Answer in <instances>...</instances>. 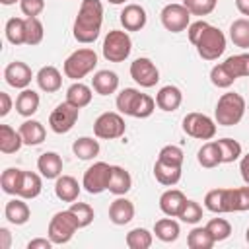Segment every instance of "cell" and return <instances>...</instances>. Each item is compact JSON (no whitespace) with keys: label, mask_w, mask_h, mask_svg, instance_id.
Returning a JSON list of instances; mask_svg holds the SVG:
<instances>
[{"label":"cell","mask_w":249,"mask_h":249,"mask_svg":"<svg viewBox=\"0 0 249 249\" xmlns=\"http://www.w3.org/2000/svg\"><path fill=\"white\" fill-rule=\"evenodd\" d=\"M216 142H218V148H220L222 163H231V161L241 158V144L237 140H233V138H220Z\"/></svg>","instance_id":"obj_42"},{"label":"cell","mask_w":249,"mask_h":249,"mask_svg":"<svg viewBox=\"0 0 249 249\" xmlns=\"http://www.w3.org/2000/svg\"><path fill=\"white\" fill-rule=\"evenodd\" d=\"M72 214H74V218H76V222H78V226H80V230L82 228H88L91 222H93V218H95V212H93V208L88 204V202H70V208H68Z\"/></svg>","instance_id":"obj_45"},{"label":"cell","mask_w":249,"mask_h":249,"mask_svg":"<svg viewBox=\"0 0 249 249\" xmlns=\"http://www.w3.org/2000/svg\"><path fill=\"white\" fill-rule=\"evenodd\" d=\"M107 2H111V4H124L126 0H107Z\"/></svg>","instance_id":"obj_58"},{"label":"cell","mask_w":249,"mask_h":249,"mask_svg":"<svg viewBox=\"0 0 249 249\" xmlns=\"http://www.w3.org/2000/svg\"><path fill=\"white\" fill-rule=\"evenodd\" d=\"M134 218V204L123 196H117L111 204H109V220L115 226H124Z\"/></svg>","instance_id":"obj_15"},{"label":"cell","mask_w":249,"mask_h":249,"mask_svg":"<svg viewBox=\"0 0 249 249\" xmlns=\"http://www.w3.org/2000/svg\"><path fill=\"white\" fill-rule=\"evenodd\" d=\"M130 189H132V177H130V173L124 167H121V165H113L111 167V177H109L107 191L111 195H115V196H123Z\"/></svg>","instance_id":"obj_18"},{"label":"cell","mask_w":249,"mask_h":249,"mask_svg":"<svg viewBox=\"0 0 249 249\" xmlns=\"http://www.w3.org/2000/svg\"><path fill=\"white\" fill-rule=\"evenodd\" d=\"M214 243L216 241L210 235V231L206 230V226L204 228H193L187 235V245L191 249H212Z\"/></svg>","instance_id":"obj_38"},{"label":"cell","mask_w":249,"mask_h":249,"mask_svg":"<svg viewBox=\"0 0 249 249\" xmlns=\"http://www.w3.org/2000/svg\"><path fill=\"white\" fill-rule=\"evenodd\" d=\"M12 109V97L6 91H0V117H6Z\"/></svg>","instance_id":"obj_53"},{"label":"cell","mask_w":249,"mask_h":249,"mask_svg":"<svg viewBox=\"0 0 249 249\" xmlns=\"http://www.w3.org/2000/svg\"><path fill=\"white\" fill-rule=\"evenodd\" d=\"M183 132L196 140H212L216 134V121L204 113H187L183 119Z\"/></svg>","instance_id":"obj_8"},{"label":"cell","mask_w":249,"mask_h":249,"mask_svg":"<svg viewBox=\"0 0 249 249\" xmlns=\"http://www.w3.org/2000/svg\"><path fill=\"white\" fill-rule=\"evenodd\" d=\"M154 233H156V237H158L160 241L171 243V241H175V239L179 237L181 228H179V224L169 216V218H161V220H158V222L154 224Z\"/></svg>","instance_id":"obj_32"},{"label":"cell","mask_w":249,"mask_h":249,"mask_svg":"<svg viewBox=\"0 0 249 249\" xmlns=\"http://www.w3.org/2000/svg\"><path fill=\"white\" fill-rule=\"evenodd\" d=\"M196 160L202 167L206 169H212V167H218L222 163V156H220V148H218V142L216 140H210V142H204L196 154Z\"/></svg>","instance_id":"obj_31"},{"label":"cell","mask_w":249,"mask_h":249,"mask_svg":"<svg viewBox=\"0 0 249 249\" xmlns=\"http://www.w3.org/2000/svg\"><path fill=\"white\" fill-rule=\"evenodd\" d=\"M206 230L210 231V235L214 237V241H224L231 235V224L224 218H212L206 224Z\"/></svg>","instance_id":"obj_46"},{"label":"cell","mask_w":249,"mask_h":249,"mask_svg":"<svg viewBox=\"0 0 249 249\" xmlns=\"http://www.w3.org/2000/svg\"><path fill=\"white\" fill-rule=\"evenodd\" d=\"M119 19H121V25L124 27V31H140V29H144L148 16L140 4H126L121 10Z\"/></svg>","instance_id":"obj_14"},{"label":"cell","mask_w":249,"mask_h":249,"mask_svg":"<svg viewBox=\"0 0 249 249\" xmlns=\"http://www.w3.org/2000/svg\"><path fill=\"white\" fill-rule=\"evenodd\" d=\"M4 80L8 86H12L16 89H25L33 80V72L25 62L14 60L4 68Z\"/></svg>","instance_id":"obj_13"},{"label":"cell","mask_w":249,"mask_h":249,"mask_svg":"<svg viewBox=\"0 0 249 249\" xmlns=\"http://www.w3.org/2000/svg\"><path fill=\"white\" fill-rule=\"evenodd\" d=\"M142 97V91L136 89V88H124L121 89V93L117 95V109L121 115H128V117H134V111L138 107V101Z\"/></svg>","instance_id":"obj_27"},{"label":"cell","mask_w":249,"mask_h":249,"mask_svg":"<svg viewBox=\"0 0 249 249\" xmlns=\"http://www.w3.org/2000/svg\"><path fill=\"white\" fill-rule=\"evenodd\" d=\"M35 80H37V86L47 93H54L62 88V74L54 66H43L37 72Z\"/></svg>","instance_id":"obj_23"},{"label":"cell","mask_w":249,"mask_h":249,"mask_svg":"<svg viewBox=\"0 0 249 249\" xmlns=\"http://www.w3.org/2000/svg\"><path fill=\"white\" fill-rule=\"evenodd\" d=\"M130 78L140 88H154L160 82V70L148 56H140L130 64Z\"/></svg>","instance_id":"obj_12"},{"label":"cell","mask_w":249,"mask_h":249,"mask_svg":"<svg viewBox=\"0 0 249 249\" xmlns=\"http://www.w3.org/2000/svg\"><path fill=\"white\" fill-rule=\"evenodd\" d=\"M45 37V27L39 18H25V45L35 47L43 41Z\"/></svg>","instance_id":"obj_44"},{"label":"cell","mask_w":249,"mask_h":249,"mask_svg":"<svg viewBox=\"0 0 249 249\" xmlns=\"http://www.w3.org/2000/svg\"><path fill=\"white\" fill-rule=\"evenodd\" d=\"M230 39L239 49H249V18L233 19L230 25Z\"/></svg>","instance_id":"obj_35"},{"label":"cell","mask_w":249,"mask_h":249,"mask_svg":"<svg viewBox=\"0 0 249 249\" xmlns=\"http://www.w3.org/2000/svg\"><path fill=\"white\" fill-rule=\"evenodd\" d=\"M158 160H161V161H165V163H171V165H183V160H185V154H183V150L179 148V146H173V144H167V146H163L161 150H160V154H158Z\"/></svg>","instance_id":"obj_49"},{"label":"cell","mask_w":249,"mask_h":249,"mask_svg":"<svg viewBox=\"0 0 249 249\" xmlns=\"http://www.w3.org/2000/svg\"><path fill=\"white\" fill-rule=\"evenodd\" d=\"M99 150H101L99 148V142L95 138H91V136H80L72 144V152L80 160H93L99 154Z\"/></svg>","instance_id":"obj_33"},{"label":"cell","mask_w":249,"mask_h":249,"mask_svg":"<svg viewBox=\"0 0 249 249\" xmlns=\"http://www.w3.org/2000/svg\"><path fill=\"white\" fill-rule=\"evenodd\" d=\"M161 25L171 33H181L191 23V12L183 4H167L160 12Z\"/></svg>","instance_id":"obj_11"},{"label":"cell","mask_w":249,"mask_h":249,"mask_svg":"<svg viewBox=\"0 0 249 249\" xmlns=\"http://www.w3.org/2000/svg\"><path fill=\"white\" fill-rule=\"evenodd\" d=\"M19 8H21L23 16L37 18L45 10V0H19Z\"/></svg>","instance_id":"obj_50"},{"label":"cell","mask_w":249,"mask_h":249,"mask_svg":"<svg viewBox=\"0 0 249 249\" xmlns=\"http://www.w3.org/2000/svg\"><path fill=\"white\" fill-rule=\"evenodd\" d=\"M43 175L39 173H33V171H23V179H21V187H19V193L18 196L25 198V200H31V198H37L43 191V181H41Z\"/></svg>","instance_id":"obj_29"},{"label":"cell","mask_w":249,"mask_h":249,"mask_svg":"<svg viewBox=\"0 0 249 249\" xmlns=\"http://www.w3.org/2000/svg\"><path fill=\"white\" fill-rule=\"evenodd\" d=\"M4 216H6V220H8L10 224H14V226H23V224H27V220L31 218V210H29L25 198L16 196V198H12V200L6 202Z\"/></svg>","instance_id":"obj_16"},{"label":"cell","mask_w":249,"mask_h":249,"mask_svg":"<svg viewBox=\"0 0 249 249\" xmlns=\"http://www.w3.org/2000/svg\"><path fill=\"white\" fill-rule=\"evenodd\" d=\"M19 134L23 138V144H27V146H39V144H43V140L47 136V130H45V126L39 121L27 119V121H23L19 124Z\"/></svg>","instance_id":"obj_25"},{"label":"cell","mask_w":249,"mask_h":249,"mask_svg":"<svg viewBox=\"0 0 249 249\" xmlns=\"http://www.w3.org/2000/svg\"><path fill=\"white\" fill-rule=\"evenodd\" d=\"M37 169L45 179H56L62 175V158L56 152H45L37 160Z\"/></svg>","instance_id":"obj_22"},{"label":"cell","mask_w":249,"mask_h":249,"mask_svg":"<svg viewBox=\"0 0 249 249\" xmlns=\"http://www.w3.org/2000/svg\"><path fill=\"white\" fill-rule=\"evenodd\" d=\"M80 183L72 175H60L54 179V195L62 202H74L80 195Z\"/></svg>","instance_id":"obj_20"},{"label":"cell","mask_w":249,"mask_h":249,"mask_svg":"<svg viewBox=\"0 0 249 249\" xmlns=\"http://www.w3.org/2000/svg\"><path fill=\"white\" fill-rule=\"evenodd\" d=\"M239 171H241V179L245 181V185H249V154H245L239 161Z\"/></svg>","instance_id":"obj_54"},{"label":"cell","mask_w":249,"mask_h":249,"mask_svg":"<svg viewBox=\"0 0 249 249\" xmlns=\"http://www.w3.org/2000/svg\"><path fill=\"white\" fill-rule=\"evenodd\" d=\"M91 88L99 95H111L119 88V76L113 70H97L91 78Z\"/></svg>","instance_id":"obj_21"},{"label":"cell","mask_w":249,"mask_h":249,"mask_svg":"<svg viewBox=\"0 0 249 249\" xmlns=\"http://www.w3.org/2000/svg\"><path fill=\"white\" fill-rule=\"evenodd\" d=\"M23 146V138L19 130L12 128L10 124H0V152L2 154H16Z\"/></svg>","instance_id":"obj_28"},{"label":"cell","mask_w":249,"mask_h":249,"mask_svg":"<svg viewBox=\"0 0 249 249\" xmlns=\"http://www.w3.org/2000/svg\"><path fill=\"white\" fill-rule=\"evenodd\" d=\"M235 80H237V78L230 72V68H228L224 62H220V64L212 66V70H210V82H212L216 88L228 89L230 86H233V82H235Z\"/></svg>","instance_id":"obj_41"},{"label":"cell","mask_w":249,"mask_h":249,"mask_svg":"<svg viewBox=\"0 0 249 249\" xmlns=\"http://www.w3.org/2000/svg\"><path fill=\"white\" fill-rule=\"evenodd\" d=\"M228 208L230 212H245L249 210V185L228 189Z\"/></svg>","instance_id":"obj_37"},{"label":"cell","mask_w":249,"mask_h":249,"mask_svg":"<svg viewBox=\"0 0 249 249\" xmlns=\"http://www.w3.org/2000/svg\"><path fill=\"white\" fill-rule=\"evenodd\" d=\"M235 8L241 16L249 18V0H235Z\"/></svg>","instance_id":"obj_56"},{"label":"cell","mask_w":249,"mask_h":249,"mask_svg":"<svg viewBox=\"0 0 249 249\" xmlns=\"http://www.w3.org/2000/svg\"><path fill=\"white\" fill-rule=\"evenodd\" d=\"M185 202H187V196L183 195V191H179V189H167V191L161 193V196H160V210H161L165 216L177 218Z\"/></svg>","instance_id":"obj_19"},{"label":"cell","mask_w":249,"mask_h":249,"mask_svg":"<svg viewBox=\"0 0 249 249\" xmlns=\"http://www.w3.org/2000/svg\"><path fill=\"white\" fill-rule=\"evenodd\" d=\"M245 115V99L235 93V91H228L222 93L216 109H214V121L220 126H233L237 124Z\"/></svg>","instance_id":"obj_2"},{"label":"cell","mask_w":249,"mask_h":249,"mask_svg":"<svg viewBox=\"0 0 249 249\" xmlns=\"http://www.w3.org/2000/svg\"><path fill=\"white\" fill-rule=\"evenodd\" d=\"M181 103H183V93H181V89L177 86H171V84L163 86L156 93V105L161 111H167V113L177 111L181 107Z\"/></svg>","instance_id":"obj_17"},{"label":"cell","mask_w":249,"mask_h":249,"mask_svg":"<svg viewBox=\"0 0 249 249\" xmlns=\"http://www.w3.org/2000/svg\"><path fill=\"white\" fill-rule=\"evenodd\" d=\"M54 243L51 241V237H35L27 243V249H51Z\"/></svg>","instance_id":"obj_52"},{"label":"cell","mask_w":249,"mask_h":249,"mask_svg":"<svg viewBox=\"0 0 249 249\" xmlns=\"http://www.w3.org/2000/svg\"><path fill=\"white\" fill-rule=\"evenodd\" d=\"M103 25V4L101 0H82L78 16L74 19L72 35L78 43L89 45L99 37Z\"/></svg>","instance_id":"obj_1"},{"label":"cell","mask_w":249,"mask_h":249,"mask_svg":"<svg viewBox=\"0 0 249 249\" xmlns=\"http://www.w3.org/2000/svg\"><path fill=\"white\" fill-rule=\"evenodd\" d=\"M196 47V53L200 58L204 60H218L224 51H226V35L220 27H214V25H206L200 35L196 37V41L193 43Z\"/></svg>","instance_id":"obj_3"},{"label":"cell","mask_w":249,"mask_h":249,"mask_svg":"<svg viewBox=\"0 0 249 249\" xmlns=\"http://www.w3.org/2000/svg\"><path fill=\"white\" fill-rule=\"evenodd\" d=\"M124 132H126L124 119L121 113H115V111L101 113L93 123V134L95 138H101V140H115L124 136Z\"/></svg>","instance_id":"obj_7"},{"label":"cell","mask_w":249,"mask_h":249,"mask_svg":"<svg viewBox=\"0 0 249 249\" xmlns=\"http://www.w3.org/2000/svg\"><path fill=\"white\" fill-rule=\"evenodd\" d=\"M218 0H183V6L191 12V16H208L214 12Z\"/></svg>","instance_id":"obj_47"},{"label":"cell","mask_w":249,"mask_h":249,"mask_svg":"<svg viewBox=\"0 0 249 249\" xmlns=\"http://www.w3.org/2000/svg\"><path fill=\"white\" fill-rule=\"evenodd\" d=\"M111 167H113V165H109V163H105V161H95L93 165H89V167L84 171L82 187H84L89 195H99V193L107 191L109 177H111Z\"/></svg>","instance_id":"obj_10"},{"label":"cell","mask_w":249,"mask_h":249,"mask_svg":"<svg viewBox=\"0 0 249 249\" xmlns=\"http://www.w3.org/2000/svg\"><path fill=\"white\" fill-rule=\"evenodd\" d=\"M21 179H23V169L8 167L0 175V187H2V191L6 195H16L18 196L19 187H21Z\"/></svg>","instance_id":"obj_36"},{"label":"cell","mask_w":249,"mask_h":249,"mask_svg":"<svg viewBox=\"0 0 249 249\" xmlns=\"http://www.w3.org/2000/svg\"><path fill=\"white\" fill-rule=\"evenodd\" d=\"M39 103H41L39 93H37L35 89L25 88V89H21V91L18 93V97H16V111H18L21 117H31V115L37 113Z\"/></svg>","instance_id":"obj_24"},{"label":"cell","mask_w":249,"mask_h":249,"mask_svg":"<svg viewBox=\"0 0 249 249\" xmlns=\"http://www.w3.org/2000/svg\"><path fill=\"white\" fill-rule=\"evenodd\" d=\"M204 206L206 210L214 214H224L230 212L228 208V189H212L204 195Z\"/></svg>","instance_id":"obj_34"},{"label":"cell","mask_w":249,"mask_h":249,"mask_svg":"<svg viewBox=\"0 0 249 249\" xmlns=\"http://www.w3.org/2000/svg\"><path fill=\"white\" fill-rule=\"evenodd\" d=\"M154 235L146 230V228H134L126 233V245L130 249H148L152 247Z\"/></svg>","instance_id":"obj_43"},{"label":"cell","mask_w":249,"mask_h":249,"mask_svg":"<svg viewBox=\"0 0 249 249\" xmlns=\"http://www.w3.org/2000/svg\"><path fill=\"white\" fill-rule=\"evenodd\" d=\"M78 117H80V109L74 107L68 101H62V103H58L51 111V115H49V126L56 134H66V132H70L74 128Z\"/></svg>","instance_id":"obj_9"},{"label":"cell","mask_w":249,"mask_h":249,"mask_svg":"<svg viewBox=\"0 0 249 249\" xmlns=\"http://www.w3.org/2000/svg\"><path fill=\"white\" fill-rule=\"evenodd\" d=\"M91 97H93L91 88L86 86V84H82V82H74V84L66 89V101L72 103V105L78 107V109L89 105V103H91Z\"/></svg>","instance_id":"obj_30"},{"label":"cell","mask_w":249,"mask_h":249,"mask_svg":"<svg viewBox=\"0 0 249 249\" xmlns=\"http://www.w3.org/2000/svg\"><path fill=\"white\" fill-rule=\"evenodd\" d=\"M154 177H156V181H158L160 185L173 187V185H177V183L181 181V167L158 160V161L154 163Z\"/></svg>","instance_id":"obj_26"},{"label":"cell","mask_w":249,"mask_h":249,"mask_svg":"<svg viewBox=\"0 0 249 249\" xmlns=\"http://www.w3.org/2000/svg\"><path fill=\"white\" fill-rule=\"evenodd\" d=\"M95 66H97V53L89 47H84V49H76L74 53H70L66 56L62 70H64L66 78H70L74 82H80Z\"/></svg>","instance_id":"obj_4"},{"label":"cell","mask_w":249,"mask_h":249,"mask_svg":"<svg viewBox=\"0 0 249 249\" xmlns=\"http://www.w3.org/2000/svg\"><path fill=\"white\" fill-rule=\"evenodd\" d=\"M103 56L109 62H124L130 56L132 51V39L128 35V31H121V29H111L105 39H103Z\"/></svg>","instance_id":"obj_5"},{"label":"cell","mask_w":249,"mask_h":249,"mask_svg":"<svg viewBox=\"0 0 249 249\" xmlns=\"http://www.w3.org/2000/svg\"><path fill=\"white\" fill-rule=\"evenodd\" d=\"M224 64L230 68V72L235 78H249V53L231 54L224 60Z\"/></svg>","instance_id":"obj_40"},{"label":"cell","mask_w":249,"mask_h":249,"mask_svg":"<svg viewBox=\"0 0 249 249\" xmlns=\"http://www.w3.org/2000/svg\"><path fill=\"white\" fill-rule=\"evenodd\" d=\"M0 249H10V230L0 228Z\"/></svg>","instance_id":"obj_55"},{"label":"cell","mask_w":249,"mask_h":249,"mask_svg":"<svg viewBox=\"0 0 249 249\" xmlns=\"http://www.w3.org/2000/svg\"><path fill=\"white\" fill-rule=\"evenodd\" d=\"M4 6H12V4H16V2H19V0H0Z\"/></svg>","instance_id":"obj_57"},{"label":"cell","mask_w":249,"mask_h":249,"mask_svg":"<svg viewBox=\"0 0 249 249\" xmlns=\"http://www.w3.org/2000/svg\"><path fill=\"white\" fill-rule=\"evenodd\" d=\"M177 218H181L187 224H196L198 220H202V206L196 200H189L187 198V202L183 204V208H181Z\"/></svg>","instance_id":"obj_48"},{"label":"cell","mask_w":249,"mask_h":249,"mask_svg":"<svg viewBox=\"0 0 249 249\" xmlns=\"http://www.w3.org/2000/svg\"><path fill=\"white\" fill-rule=\"evenodd\" d=\"M206 25H208V23H206V21H202V19L189 23V27H187V35H189V41H191V43H195V41H196V37L200 35V31H202Z\"/></svg>","instance_id":"obj_51"},{"label":"cell","mask_w":249,"mask_h":249,"mask_svg":"<svg viewBox=\"0 0 249 249\" xmlns=\"http://www.w3.org/2000/svg\"><path fill=\"white\" fill-rule=\"evenodd\" d=\"M245 241L249 243V228H247V231H245Z\"/></svg>","instance_id":"obj_59"},{"label":"cell","mask_w":249,"mask_h":249,"mask_svg":"<svg viewBox=\"0 0 249 249\" xmlns=\"http://www.w3.org/2000/svg\"><path fill=\"white\" fill-rule=\"evenodd\" d=\"M6 39L12 45H23L25 43V19L23 18H10L6 21Z\"/></svg>","instance_id":"obj_39"},{"label":"cell","mask_w":249,"mask_h":249,"mask_svg":"<svg viewBox=\"0 0 249 249\" xmlns=\"http://www.w3.org/2000/svg\"><path fill=\"white\" fill-rule=\"evenodd\" d=\"M78 230H80V226H78L74 214L70 210H60L51 218L47 233L54 245H62V243H68Z\"/></svg>","instance_id":"obj_6"}]
</instances>
